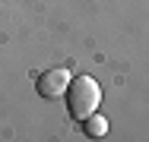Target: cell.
Returning <instances> with one entry per match:
<instances>
[{
	"label": "cell",
	"mask_w": 149,
	"mask_h": 142,
	"mask_svg": "<svg viewBox=\"0 0 149 142\" xmlns=\"http://www.w3.org/2000/svg\"><path fill=\"white\" fill-rule=\"evenodd\" d=\"M83 133H86L89 139H102V136L108 133V120H105L102 114H89V117L83 120Z\"/></svg>",
	"instance_id": "3957f363"
},
{
	"label": "cell",
	"mask_w": 149,
	"mask_h": 142,
	"mask_svg": "<svg viewBox=\"0 0 149 142\" xmlns=\"http://www.w3.org/2000/svg\"><path fill=\"white\" fill-rule=\"evenodd\" d=\"M70 79H73V76H70V70L54 66V70L41 73V79H38V95H41V98H60V95H67Z\"/></svg>",
	"instance_id": "7a4b0ae2"
},
{
	"label": "cell",
	"mask_w": 149,
	"mask_h": 142,
	"mask_svg": "<svg viewBox=\"0 0 149 142\" xmlns=\"http://www.w3.org/2000/svg\"><path fill=\"white\" fill-rule=\"evenodd\" d=\"M67 104H70V114L76 120H86L89 114L98 111L102 104V85L95 82L92 76H76L67 85Z\"/></svg>",
	"instance_id": "6da1fadb"
}]
</instances>
